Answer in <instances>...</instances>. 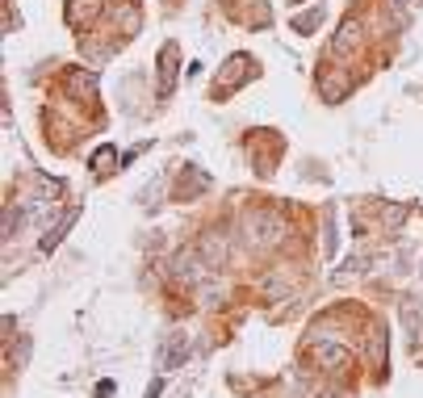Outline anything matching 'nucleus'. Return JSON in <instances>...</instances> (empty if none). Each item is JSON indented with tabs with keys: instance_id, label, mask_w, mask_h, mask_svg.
Returning <instances> with one entry per match:
<instances>
[{
	"instance_id": "5",
	"label": "nucleus",
	"mask_w": 423,
	"mask_h": 398,
	"mask_svg": "<svg viewBox=\"0 0 423 398\" xmlns=\"http://www.w3.org/2000/svg\"><path fill=\"white\" fill-rule=\"evenodd\" d=\"M201 256H206L210 269H218V264L227 260V243H222L218 235H206V239H201Z\"/></svg>"
},
{
	"instance_id": "1",
	"label": "nucleus",
	"mask_w": 423,
	"mask_h": 398,
	"mask_svg": "<svg viewBox=\"0 0 423 398\" xmlns=\"http://www.w3.org/2000/svg\"><path fill=\"white\" fill-rule=\"evenodd\" d=\"M248 227H256V231H260V235H256V243H260V248H268V243H277V239H281V218H277V214H252V218H248Z\"/></svg>"
},
{
	"instance_id": "9",
	"label": "nucleus",
	"mask_w": 423,
	"mask_h": 398,
	"mask_svg": "<svg viewBox=\"0 0 423 398\" xmlns=\"http://www.w3.org/2000/svg\"><path fill=\"white\" fill-rule=\"evenodd\" d=\"M185 353H189V344H185V340L176 336V340H172V348H168V357H164V365H176V361L185 357Z\"/></svg>"
},
{
	"instance_id": "8",
	"label": "nucleus",
	"mask_w": 423,
	"mask_h": 398,
	"mask_svg": "<svg viewBox=\"0 0 423 398\" xmlns=\"http://www.w3.org/2000/svg\"><path fill=\"white\" fill-rule=\"evenodd\" d=\"M109 164H113V147H101V151L92 155V168H96V172H109Z\"/></svg>"
},
{
	"instance_id": "11",
	"label": "nucleus",
	"mask_w": 423,
	"mask_h": 398,
	"mask_svg": "<svg viewBox=\"0 0 423 398\" xmlns=\"http://www.w3.org/2000/svg\"><path fill=\"white\" fill-rule=\"evenodd\" d=\"M407 4H411V0H399V8H407Z\"/></svg>"
},
{
	"instance_id": "7",
	"label": "nucleus",
	"mask_w": 423,
	"mask_h": 398,
	"mask_svg": "<svg viewBox=\"0 0 423 398\" xmlns=\"http://www.w3.org/2000/svg\"><path fill=\"white\" fill-rule=\"evenodd\" d=\"M348 42H357V21H348V25L340 29V38H336V50L344 55V50H348Z\"/></svg>"
},
{
	"instance_id": "2",
	"label": "nucleus",
	"mask_w": 423,
	"mask_h": 398,
	"mask_svg": "<svg viewBox=\"0 0 423 398\" xmlns=\"http://www.w3.org/2000/svg\"><path fill=\"white\" fill-rule=\"evenodd\" d=\"M172 80H176V46L168 42L159 50V97H172Z\"/></svg>"
},
{
	"instance_id": "4",
	"label": "nucleus",
	"mask_w": 423,
	"mask_h": 398,
	"mask_svg": "<svg viewBox=\"0 0 423 398\" xmlns=\"http://www.w3.org/2000/svg\"><path fill=\"white\" fill-rule=\"evenodd\" d=\"M96 13H101V0H71V4H67V21H71V25L92 21Z\"/></svg>"
},
{
	"instance_id": "10",
	"label": "nucleus",
	"mask_w": 423,
	"mask_h": 398,
	"mask_svg": "<svg viewBox=\"0 0 423 398\" xmlns=\"http://www.w3.org/2000/svg\"><path fill=\"white\" fill-rule=\"evenodd\" d=\"M319 21H323V8H315V13H306V17H298V21H294V29H315Z\"/></svg>"
},
{
	"instance_id": "3",
	"label": "nucleus",
	"mask_w": 423,
	"mask_h": 398,
	"mask_svg": "<svg viewBox=\"0 0 423 398\" xmlns=\"http://www.w3.org/2000/svg\"><path fill=\"white\" fill-rule=\"evenodd\" d=\"M243 76H248V59H243V55H235V59L227 63V80H222V84H214V92H218V97H222V92H231Z\"/></svg>"
},
{
	"instance_id": "12",
	"label": "nucleus",
	"mask_w": 423,
	"mask_h": 398,
	"mask_svg": "<svg viewBox=\"0 0 423 398\" xmlns=\"http://www.w3.org/2000/svg\"><path fill=\"white\" fill-rule=\"evenodd\" d=\"M323 398H340V395H323Z\"/></svg>"
},
{
	"instance_id": "6",
	"label": "nucleus",
	"mask_w": 423,
	"mask_h": 398,
	"mask_svg": "<svg viewBox=\"0 0 423 398\" xmlns=\"http://www.w3.org/2000/svg\"><path fill=\"white\" fill-rule=\"evenodd\" d=\"M71 222H76V210H67V214H63V218H59V227H55V231H50V235H46V239H42V252H50V248H55V243H59V239H63V231H67V227H71Z\"/></svg>"
}]
</instances>
